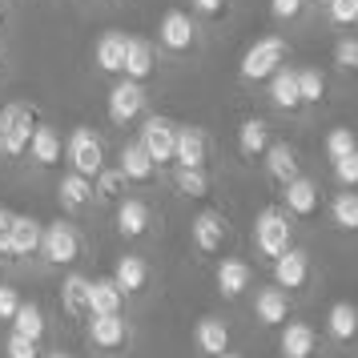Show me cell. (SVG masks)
I'll return each instance as SVG.
<instances>
[{
  "label": "cell",
  "instance_id": "6da1fadb",
  "mask_svg": "<svg viewBox=\"0 0 358 358\" xmlns=\"http://www.w3.org/2000/svg\"><path fill=\"white\" fill-rule=\"evenodd\" d=\"M36 129V113L29 101H8L0 109V157H24L29 153V137Z\"/></svg>",
  "mask_w": 358,
  "mask_h": 358
},
{
  "label": "cell",
  "instance_id": "7a4b0ae2",
  "mask_svg": "<svg viewBox=\"0 0 358 358\" xmlns=\"http://www.w3.org/2000/svg\"><path fill=\"white\" fill-rule=\"evenodd\" d=\"M286 52H290V45L282 41L278 33H270V36H258L250 49H245V57H242V81H250V85H258V81H266L274 69H282V61H286Z\"/></svg>",
  "mask_w": 358,
  "mask_h": 358
},
{
  "label": "cell",
  "instance_id": "3957f363",
  "mask_svg": "<svg viewBox=\"0 0 358 358\" xmlns=\"http://www.w3.org/2000/svg\"><path fill=\"white\" fill-rule=\"evenodd\" d=\"M65 157H69V165H73L77 173L97 178V169L105 165V145H101L97 129H93V125H77V129L69 133V141H65Z\"/></svg>",
  "mask_w": 358,
  "mask_h": 358
},
{
  "label": "cell",
  "instance_id": "277c9868",
  "mask_svg": "<svg viewBox=\"0 0 358 358\" xmlns=\"http://www.w3.org/2000/svg\"><path fill=\"white\" fill-rule=\"evenodd\" d=\"M254 245H258V254L262 258H270L274 262L286 245H294V234H290V217L282 210H262L258 217H254Z\"/></svg>",
  "mask_w": 358,
  "mask_h": 358
},
{
  "label": "cell",
  "instance_id": "5b68a950",
  "mask_svg": "<svg viewBox=\"0 0 358 358\" xmlns=\"http://www.w3.org/2000/svg\"><path fill=\"white\" fill-rule=\"evenodd\" d=\"M41 250H45V258H49L52 266H73L77 254H81V234H77L73 222L61 217V222L45 226V234H41Z\"/></svg>",
  "mask_w": 358,
  "mask_h": 358
},
{
  "label": "cell",
  "instance_id": "8992f818",
  "mask_svg": "<svg viewBox=\"0 0 358 358\" xmlns=\"http://www.w3.org/2000/svg\"><path fill=\"white\" fill-rule=\"evenodd\" d=\"M137 141L145 145V153L157 165H169L173 162V145H178V125L165 121V117H145V125H141V133H137Z\"/></svg>",
  "mask_w": 358,
  "mask_h": 358
},
{
  "label": "cell",
  "instance_id": "52a82bcc",
  "mask_svg": "<svg viewBox=\"0 0 358 358\" xmlns=\"http://www.w3.org/2000/svg\"><path fill=\"white\" fill-rule=\"evenodd\" d=\"M89 342L105 355H117L129 346V326L121 314H89Z\"/></svg>",
  "mask_w": 358,
  "mask_h": 358
},
{
  "label": "cell",
  "instance_id": "ba28073f",
  "mask_svg": "<svg viewBox=\"0 0 358 358\" xmlns=\"http://www.w3.org/2000/svg\"><path fill=\"white\" fill-rule=\"evenodd\" d=\"M145 109V89H141V81H125L113 85L109 89V121L113 125H129V121H137V113Z\"/></svg>",
  "mask_w": 358,
  "mask_h": 358
},
{
  "label": "cell",
  "instance_id": "9c48e42d",
  "mask_svg": "<svg viewBox=\"0 0 358 358\" xmlns=\"http://www.w3.org/2000/svg\"><path fill=\"white\" fill-rule=\"evenodd\" d=\"M306 278H310L306 250L286 245V250L274 258V286H282V290H302V286H306Z\"/></svg>",
  "mask_w": 358,
  "mask_h": 358
},
{
  "label": "cell",
  "instance_id": "30bf717a",
  "mask_svg": "<svg viewBox=\"0 0 358 358\" xmlns=\"http://www.w3.org/2000/svg\"><path fill=\"white\" fill-rule=\"evenodd\" d=\"M157 41H162L169 52H189L197 41V24L189 13H165L162 24H157Z\"/></svg>",
  "mask_w": 358,
  "mask_h": 358
},
{
  "label": "cell",
  "instance_id": "8fae6325",
  "mask_svg": "<svg viewBox=\"0 0 358 358\" xmlns=\"http://www.w3.org/2000/svg\"><path fill=\"white\" fill-rule=\"evenodd\" d=\"M206 157H210V141H206V129H197V125H178L173 162H178V165H189V169H206Z\"/></svg>",
  "mask_w": 358,
  "mask_h": 358
},
{
  "label": "cell",
  "instance_id": "7c38bea8",
  "mask_svg": "<svg viewBox=\"0 0 358 358\" xmlns=\"http://www.w3.org/2000/svg\"><path fill=\"white\" fill-rule=\"evenodd\" d=\"M213 286H217V294L222 298H242L245 290H250V262L242 258H222L217 262V270H213Z\"/></svg>",
  "mask_w": 358,
  "mask_h": 358
},
{
  "label": "cell",
  "instance_id": "4fadbf2b",
  "mask_svg": "<svg viewBox=\"0 0 358 358\" xmlns=\"http://www.w3.org/2000/svg\"><path fill=\"white\" fill-rule=\"evenodd\" d=\"M282 201H286V210H290L294 217H314L322 197H318V185H314V181L298 173V178H290L282 185Z\"/></svg>",
  "mask_w": 358,
  "mask_h": 358
},
{
  "label": "cell",
  "instance_id": "5bb4252c",
  "mask_svg": "<svg viewBox=\"0 0 358 358\" xmlns=\"http://www.w3.org/2000/svg\"><path fill=\"white\" fill-rule=\"evenodd\" d=\"M278 350H282V358H310L318 350V330L310 322H282Z\"/></svg>",
  "mask_w": 358,
  "mask_h": 358
},
{
  "label": "cell",
  "instance_id": "9a60e30c",
  "mask_svg": "<svg viewBox=\"0 0 358 358\" xmlns=\"http://www.w3.org/2000/svg\"><path fill=\"white\" fill-rule=\"evenodd\" d=\"M125 294L113 278H89V298H85V314H121Z\"/></svg>",
  "mask_w": 358,
  "mask_h": 358
},
{
  "label": "cell",
  "instance_id": "2e32d148",
  "mask_svg": "<svg viewBox=\"0 0 358 358\" xmlns=\"http://www.w3.org/2000/svg\"><path fill=\"white\" fill-rule=\"evenodd\" d=\"M226 238H229V229H226V222H222V213L201 210L194 217V245L201 254H217V250L226 245Z\"/></svg>",
  "mask_w": 358,
  "mask_h": 358
},
{
  "label": "cell",
  "instance_id": "e0dca14e",
  "mask_svg": "<svg viewBox=\"0 0 358 358\" xmlns=\"http://www.w3.org/2000/svg\"><path fill=\"white\" fill-rule=\"evenodd\" d=\"M254 318L266 326H282L290 318V298L282 286H262L258 298H254Z\"/></svg>",
  "mask_w": 358,
  "mask_h": 358
},
{
  "label": "cell",
  "instance_id": "ac0fdd59",
  "mask_svg": "<svg viewBox=\"0 0 358 358\" xmlns=\"http://www.w3.org/2000/svg\"><path fill=\"white\" fill-rule=\"evenodd\" d=\"M194 346H197L206 358L229 350V326L222 322V318H213V314L197 318V326H194Z\"/></svg>",
  "mask_w": 358,
  "mask_h": 358
},
{
  "label": "cell",
  "instance_id": "d6986e66",
  "mask_svg": "<svg viewBox=\"0 0 358 358\" xmlns=\"http://www.w3.org/2000/svg\"><path fill=\"white\" fill-rule=\"evenodd\" d=\"M29 157L36 165H57L65 157V137L52 129V125H36L33 137H29Z\"/></svg>",
  "mask_w": 358,
  "mask_h": 358
},
{
  "label": "cell",
  "instance_id": "ffe728a7",
  "mask_svg": "<svg viewBox=\"0 0 358 358\" xmlns=\"http://www.w3.org/2000/svg\"><path fill=\"white\" fill-rule=\"evenodd\" d=\"M149 229V206L141 197H117V234L121 238H141Z\"/></svg>",
  "mask_w": 358,
  "mask_h": 358
},
{
  "label": "cell",
  "instance_id": "44dd1931",
  "mask_svg": "<svg viewBox=\"0 0 358 358\" xmlns=\"http://www.w3.org/2000/svg\"><path fill=\"white\" fill-rule=\"evenodd\" d=\"M117 169L125 173V181H141V185L157 178V162L145 153L141 141H129V145L121 149V165H117Z\"/></svg>",
  "mask_w": 358,
  "mask_h": 358
},
{
  "label": "cell",
  "instance_id": "7402d4cb",
  "mask_svg": "<svg viewBox=\"0 0 358 358\" xmlns=\"http://www.w3.org/2000/svg\"><path fill=\"white\" fill-rule=\"evenodd\" d=\"M113 282L121 286V294H141L149 282V262L137 254H121L113 266Z\"/></svg>",
  "mask_w": 358,
  "mask_h": 358
},
{
  "label": "cell",
  "instance_id": "603a6c76",
  "mask_svg": "<svg viewBox=\"0 0 358 358\" xmlns=\"http://www.w3.org/2000/svg\"><path fill=\"white\" fill-rule=\"evenodd\" d=\"M41 222L29 213H13V258H33L41 254Z\"/></svg>",
  "mask_w": 358,
  "mask_h": 358
},
{
  "label": "cell",
  "instance_id": "cb8c5ba5",
  "mask_svg": "<svg viewBox=\"0 0 358 358\" xmlns=\"http://www.w3.org/2000/svg\"><path fill=\"white\" fill-rule=\"evenodd\" d=\"M57 201H61V210H85L93 201V178L69 169L65 178H61V185H57Z\"/></svg>",
  "mask_w": 358,
  "mask_h": 358
},
{
  "label": "cell",
  "instance_id": "d4e9b609",
  "mask_svg": "<svg viewBox=\"0 0 358 358\" xmlns=\"http://www.w3.org/2000/svg\"><path fill=\"white\" fill-rule=\"evenodd\" d=\"M121 73L129 81H141V85L153 77V49H149V41H141V36H129L125 41V65H121Z\"/></svg>",
  "mask_w": 358,
  "mask_h": 358
},
{
  "label": "cell",
  "instance_id": "484cf974",
  "mask_svg": "<svg viewBox=\"0 0 358 358\" xmlns=\"http://www.w3.org/2000/svg\"><path fill=\"white\" fill-rule=\"evenodd\" d=\"M266 173H270V181H278V185H286L290 178H298V153H294L286 141H274V145H266Z\"/></svg>",
  "mask_w": 358,
  "mask_h": 358
},
{
  "label": "cell",
  "instance_id": "4316f807",
  "mask_svg": "<svg viewBox=\"0 0 358 358\" xmlns=\"http://www.w3.org/2000/svg\"><path fill=\"white\" fill-rule=\"evenodd\" d=\"M326 330L334 342H355L358 338V306L355 302H334L326 310Z\"/></svg>",
  "mask_w": 358,
  "mask_h": 358
},
{
  "label": "cell",
  "instance_id": "83f0119b",
  "mask_svg": "<svg viewBox=\"0 0 358 358\" xmlns=\"http://www.w3.org/2000/svg\"><path fill=\"white\" fill-rule=\"evenodd\" d=\"M125 41H129V36L117 33V29L97 36V52H93V57H97L101 73H121V65H125Z\"/></svg>",
  "mask_w": 358,
  "mask_h": 358
},
{
  "label": "cell",
  "instance_id": "f1b7e54d",
  "mask_svg": "<svg viewBox=\"0 0 358 358\" xmlns=\"http://www.w3.org/2000/svg\"><path fill=\"white\" fill-rule=\"evenodd\" d=\"M270 145V125L262 121V117H245L242 125H238V149H242V157H262Z\"/></svg>",
  "mask_w": 358,
  "mask_h": 358
},
{
  "label": "cell",
  "instance_id": "f546056e",
  "mask_svg": "<svg viewBox=\"0 0 358 358\" xmlns=\"http://www.w3.org/2000/svg\"><path fill=\"white\" fill-rule=\"evenodd\" d=\"M270 101H274L278 109H298L302 101H298V73L294 69H274L270 77Z\"/></svg>",
  "mask_w": 358,
  "mask_h": 358
},
{
  "label": "cell",
  "instance_id": "4dcf8cb0",
  "mask_svg": "<svg viewBox=\"0 0 358 358\" xmlns=\"http://www.w3.org/2000/svg\"><path fill=\"white\" fill-rule=\"evenodd\" d=\"M330 217L338 229H358V194L355 185H342V194L330 197Z\"/></svg>",
  "mask_w": 358,
  "mask_h": 358
},
{
  "label": "cell",
  "instance_id": "1f68e13d",
  "mask_svg": "<svg viewBox=\"0 0 358 358\" xmlns=\"http://www.w3.org/2000/svg\"><path fill=\"white\" fill-rule=\"evenodd\" d=\"M85 298H89V278L73 270L61 282V310H65L69 318H77V314H85Z\"/></svg>",
  "mask_w": 358,
  "mask_h": 358
},
{
  "label": "cell",
  "instance_id": "d6a6232c",
  "mask_svg": "<svg viewBox=\"0 0 358 358\" xmlns=\"http://www.w3.org/2000/svg\"><path fill=\"white\" fill-rule=\"evenodd\" d=\"M173 189H178L181 197H194V201H201V197L210 194V178H206V169L178 165V169H173Z\"/></svg>",
  "mask_w": 358,
  "mask_h": 358
},
{
  "label": "cell",
  "instance_id": "836d02e7",
  "mask_svg": "<svg viewBox=\"0 0 358 358\" xmlns=\"http://www.w3.org/2000/svg\"><path fill=\"white\" fill-rule=\"evenodd\" d=\"M8 322H13L17 334H24V338H33V342H41V334H45V314H41L36 302H20L17 314H13Z\"/></svg>",
  "mask_w": 358,
  "mask_h": 358
},
{
  "label": "cell",
  "instance_id": "e575fe53",
  "mask_svg": "<svg viewBox=\"0 0 358 358\" xmlns=\"http://www.w3.org/2000/svg\"><path fill=\"white\" fill-rule=\"evenodd\" d=\"M125 185H129V181H125V173H121V169H105V165H101L97 178H93V197L117 201V197L125 194Z\"/></svg>",
  "mask_w": 358,
  "mask_h": 358
},
{
  "label": "cell",
  "instance_id": "d590c367",
  "mask_svg": "<svg viewBox=\"0 0 358 358\" xmlns=\"http://www.w3.org/2000/svg\"><path fill=\"white\" fill-rule=\"evenodd\" d=\"M322 97H326L322 69H302V73H298V101H302V105H318Z\"/></svg>",
  "mask_w": 358,
  "mask_h": 358
},
{
  "label": "cell",
  "instance_id": "8d00e7d4",
  "mask_svg": "<svg viewBox=\"0 0 358 358\" xmlns=\"http://www.w3.org/2000/svg\"><path fill=\"white\" fill-rule=\"evenodd\" d=\"M322 149H326V157H330V162H334V157H342V153H350V149H358L355 129H350V125H334V129L326 133Z\"/></svg>",
  "mask_w": 358,
  "mask_h": 358
},
{
  "label": "cell",
  "instance_id": "74e56055",
  "mask_svg": "<svg viewBox=\"0 0 358 358\" xmlns=\"http://www.w3.org/2000/svg\"><path fill=\"white\" fill-rule=\"evenodd\" d=\"M4 358H41V342H33V338H24V334H8L4 338Z\"/></svg>",
  "mask_w": 358,
  "mask_h": 358
},
{
  "label": "cell",
  "instance_id": "f35d334b",
  "mask_svg": "<svg viewBox=\"0 0 358 358\" xmlns=\"http://www.w3.org/2000/svg\"><path fill=\"white\" fill-rule=\"evenodd\" d=\"M330 165H334V181H338V185H358V149L334 157Z\"/></svg>",
  "mask_w": 358,
  "mask_h": 358
},
{
  "label": "cell",
  "instance_id": "ab89813d",
  "mask_svg": "<svg viewBox=\"0 0 358 358\" xmlns=\"http://www.w3.org/2000/svg\"><path fill=\"white\" fill-rule=\"evenodd\" d=\"M334 65L346 73H358V36H342L334 45Z\"/></svg>",
  "mask_w": 358,
  "mask_h": 358
},
{
  "label": "cell",
  "instance_id": "60d3db41",
  "mask_svg": "<svg viewBox=\"0 0 358 358\" xmlns=\"http://www.w3.org/2000/svg\"><path fill=\"white\" fill-rule=\"evenodd\" d=\"M326 8H330L334 24H355L358 17V0H326Z\"/></svg>",
  "mask_w": 358,
  "mask_h": 358
},
{
  "label": "cell",
  "instance_id": "b9f144b4",
  "mask_svg": "<svg viewBox=\"0 0 358 358\" xmlns=\"http://www.w3.org/2000/svg\"><path fill=\"white\" fill-rule=\"evenodd\" d=\"M24 302L20 298V290L17 286H8V282H0V322H8L13 314H17V306Z\"/></svg>",
  "mask_w": 358,
  "mask_h": 358
},
{
  "label": "cell",
  "instance_id": "7bdbcfd3",
  "mask_svg": "<svg viewBox=\"0 0 358 358\" xmlns=\"http://www.w3.org/2000/svg\"><path fill=\"white\" fill-rule=\"evenodd\" d=\"M0 254L13 258V213L0 210Z\"/></svg>",
  "mask_w": 358,
  "mask_h": 358
},
{
  "label": "cell",
  "instance_id": "ee69618b",
  "mask_svg": "<svg viewBox=\"0 0 358 358\" xmlns=\"http://www.w3.org/2000/svg\"><path fill=\"white\" fill-rule=\"evenodd\" d=\"M302 8V0H270V17L274 20H294Z\"/></svg>",
  "mask_w": 358,
  "mask_h": 358
},
{
  "label": "cell",
  "instance_id": "f6af8a7d",
  "mask_svg": "<svg viewBox=\"0 0 358 358\" xmlns=\"http://www.w3.org/2000/svg\"><path fill=\"white\" fill-rule=\"evenodd\" d=\"M189 4L201 17H222V8H226V0H189Z\"/></svg>",
  "mask_w": 358,
  "mask_h": 358
},
{
  "label": "cell",
  "instance_id": "bcb514c9",
  "mask_svg": "<svg viewBox=\"0 0 358 358\" xmlns=\"http://www.w3.org/2000/svg\"><path fill=\"white\" fill-rule=\"evenodd\" d=\"M213 358H242V355H234V350H222V355H213Z\"/></svg>",
  "mask_w": 358,
  "mask_h": 358
},
{
  "label": "cell",
  "instance_id": "7dc6e473",
  "mask_svg": "<svg viewBox=\"0 0 358 358\" xmlns=\"http://www.w3.org/2000/svg\"><path fill=\"white\" fill-rule=\"evenodd\" d=\"M45 358H69L65 350H52V355H45Z\"/></svg>",
  "mask_w": 358,
  "mask_h": 358
},
{
  "label": "cell",
  "instance_id": "c3c4849f",
  "mask_svg": "<svg viewBox=\"0 0 358 358\" xmlns=\"http://www.w3.org/2000/svg\"><path fill=\"white\" fill-rule=\"evenodd\" d=\"M4 8H8V4H4V0H0V20H4Z\"/></svg>",
  "mask_w": 358,
  "mask_h": 358
},
{
  "label": "cell",
  "instance_id": "681fc988",
  "mask_svg": "<svg viewBox=\"0 0 358 358\" xmlns=\"http://www.w3.org/2000/svg\"><path fill=\"white\" fill-rule=\"evenodd\" d=\"M318 4H326V0H318Z\"/></svg>",
  "mask_w": 358,
  "mask_h": 358
},
{
  "label": "cell",
  "instance_id": "f907efd6",
  "mask_svg": "<svg viewBox=\"0 0 358 358\" xmlns=\"http://www.w3.org/2000/svg\"><path fill=\"white\" fill-rule=\"evenodd\" d=\"M355 24H358V17H355Z\"/></svg>",
  "mask_w": 358,
  "mask_h": 358
}]
</instances>
